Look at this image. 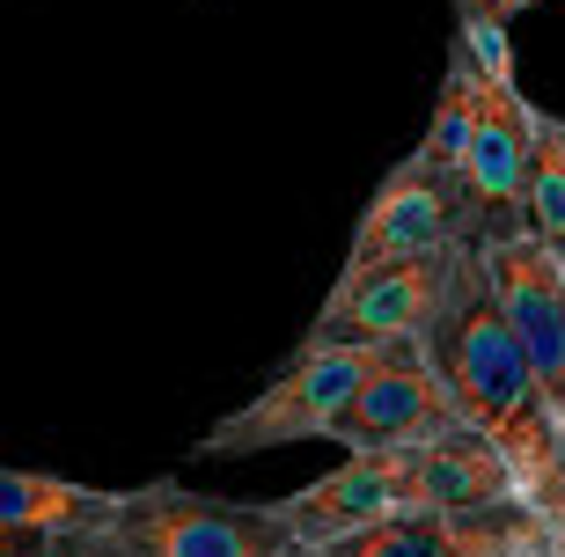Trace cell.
I'll return each instance as SVG.
<instances>
[{"label": "cell", "instance_id": "cell-8", "mask_svg": "<svg viewBox=\"0 0 565 557\" xmlns=\"http://www.w3.org/2000/svg\"><path fill=\"white\" fill-rule=\"evenodd\" d=\"M462 426H470V411H462L456 382L440 374L434 345L397 338L375 360V374L360 382V396L338 411L331 440L353 454V448H412V440H440V433H462Z\"/></svg>", "mask_w": 565, "mask_h": 557}, {"label": "cell", "instance_id": "cell-11", "mask_svg": "<svg viewBox=\"0 0 565 557\" xmlns=\"http://www.w3.org/2000/svg\"><path fill=\"white\" fill-rule=\"evenodd\" d=\"M126 492L66 484V476L8 470L0 476V536H82V528H118Z\"/></svg>", "mask_w": 565, "mask_h": 557}, {"label": "cell", "instance_id": "cell-12", "mask_svg": "<svg viewBox=\"0 0 565 557\" xmlns=\"http://www.w3.org/2000/svg\"><path fill=\"white\" fill-rule=\"evenodd\" d=\"M484 96H492V66H484L462 38H448V74H440V96H434V118H426L419 154L462 169L470 132H478V118H484Z\"/></svg>", "mask_w": 565, "mask_h": 557}, {"label": "cell", "instance_id": "cell-15", "mask_svg": "<svg viewBox=\"0 0 565 557\" xmlns=\"http://www.w3.org/2000/svg\"><path fill=\"white\" fill-rule=\"evenodd\" d=\"M456 8H470V15H492L514 30V15H529V8H544V0H456Z\"/></svg>", "mask_w": 565, "mask_h": 557}, {"label": "cell", "instance_id": "cell-14", "mask_svg": "<svg viewBox=\"0 0 565 557\" xmlns=\"http://www.w3.org/2000/svg\"><path fill=\"white\" fill-rule=\"evenodd\" d=\"M0 557H147L118 528H82V536H8Z\"/></svg>", "mask_w": 565, "mask_h": 557}, {"label": "cell", "instance_id": "cell-4", "mask_svg": "<svg viewBox=\"0 0 565 557\" xmlns=\"http://www.w3.org/2000/svg\"><path fill=\"white\" fill-rule=\"evenodd\" d=\"M470 257H478V243L390 257V265H367V271H338L331 293H323V309H316V323H309V338H323V345H397V338H434V323L448 315Z\"/></svg>", "mask_w": 565, "mask_h": 557}, {"label": "cell", "instance_id": "cell-9", "mask_svg": "<svg viewBox=\"0 0 565 557\" xmlns=\"http://www.w3.org/2000/svg\"><path fill=\"white\" fill-rule=\"evenodd\" d=\"M529 169H536V104L522 96L514 74H492L484 118L462 154V191L478 213V243L529 235Z\"/></svg>", "mask_w": 565, "mask_h": 557}, {"label": "cell", "instance_id": "cell-13", "mask_svg": "<svg viewBox=\"0 0 565 557\" xmlns=\"http://www.w3.org/2000/svg\"><path fill=\"white\" fill-rule=\"evenodd\" d=\"M529 235L565 265V118L536 110V169H529Z\"/></svg>", "mask_w": 565, "mask_h": 557}, {"label": "cell", "instance_id": "cell-5", "mask_svg": "<svg viewBox=\"0 0 565 557\" xmlns=\"http://www.w3.org/2000/svg\"><path fill=\"white\" fill-rule=\"evenodd\" d=\"M118 536L147 557H323L279 506H243L191 484H132Z\"/></svg>", "mask_w": 565, "mask_h": 557}, {"label": "cell", "instance_id": "cell-6", "mask_svg": "<svg viewBox=\"0 0 565 557\" xmlns=\"http://www.w3.org/2000/svg\"><path fill=\"white\" fill-rule=\"evenodd\" d=\"M323 557H565V536L529 499H492V506L390 514L375 528L323 543Z\"/></svg>", "mask_w": 565, "mask_h": 557}, {"label": "cell", "instance_id": "cell-10", "mask_svg": "<svg viewBox=\"0 0 565 557\" xmlns=\"http://www.w3.org/2000/svg\"><path fill=\"white\" fill-rule=\"evenodd\" d=\"M478 249H484V271H492L507 323H514V338L529 352V367L551 389V404L565 411V265L536 235H500V243H478Z\"/></svg>", "mask_w": 565, "mask_h": 557}, {"label": "cell", "instance_id": "cell-2", "mask_svg": "<svg viewBox=\"0 0 565 557\" xmlns=\"http://www.w3.org/2000/svg\"><path fill=\"white\" fill-rule=\"evenodd\" d=\"M492 499H522L507 454L462 426L440 440H412V448H353L331 476H316L301 492L273 499L279 514L323 550V543L375 528L390 514H426V506H492Z\"/></svg>", "mask_w": 565, "mask_h": 557}, {"label": "cell", "instance_id": "cell-7", "mask_svg": "<svg viewBox=\"0 0 565 557\" xmlns=\"http://www.w3.org/2000/svg\"><path fill=\"white\" fill-rule=\"evenodd\" d=\"M478 243V213H470V191H462V169L434 162V154H404L390 176L375 184L367 213L353 227V249L338 271H367L390 265V257H419V249H456Z\"/></svg>", "mask_w": 565, "mask_h": 557}, {"label": "cell", "instance_id": "cell-3", "mask_svg": "<svg viewBox=\"0 0 565 557\" xmlns=\"http://www.w3.org/2000/svg\"><path fill=\"white\" fill-rule=\"evenodd\" d=\"M382 352L390 345H323V338H301V352L235 418H221L199 440V454L221 462V454H265V448H294V440H331L338 411L360 396V382L375 374Z\"/></svg>", "mask_w": 565, "mask_h": 557}, {"label": "cell", "instance_id": "cell-1", "mask_svg": "<svg viewBox=\"0 0 565 557\" xmlns=\"http://www.w3.org/2000/svg\"><path fill=\"white\" fill-rule=\"evenodd\" d=\"M426 345H434L440 374L456 382L470 426L507 454L522 499L565 536V411L551 404V389L536 382L522 338L507 323L500 293H492V271H484V249L470 257L456 301H448V315L434 323Z\"/></svg>", "mask_w": 565, "mask_h": 557}]
</instances>
